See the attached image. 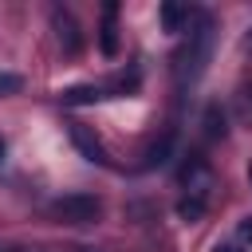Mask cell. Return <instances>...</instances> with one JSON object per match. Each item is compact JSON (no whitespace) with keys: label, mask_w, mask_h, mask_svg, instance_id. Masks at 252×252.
<instances>
[{"label":"cell","mask_w":252,"mask_h":252,"mask_svg":"<svg viewBox=\"0 0 252 252\" xmlns=\"http://www.w3.org/2000/svg\"><path fill=\"white\" fill-rule=\"evenodd\" d=\"M185 32H189V35H185L181 51L173 55V79H177V87H189V83L201 79L209 55H213V16L197 12Z\"/></svg>","instance_id":"cell-1"},{"label":"cell","mask_w":252,"mask_h":252,"mask_svg":"<svg viewBox=\"0 0 252 252\" xmlns=\"http://www.w3.org/2000/svg\"><path fill=\"white\" fill-rule=\"evenodd\" d=\"M47 213H51V220H59V224H94V220L102 217V201L91 197V193H67V197H59V201H51Z\"/></svg>","instance_id":"cell-2"},{"label":"cell","mask_w":252,"mask_h":252,"mask_svg":"<svg viewBox=\"0 0 252 252\" xmlns=\"http://www.w3.org/2000/svg\"><path fill=\"white\" fill-rule=\"evenodd\" d=\"M71 142H75V150H79L87 161H94V165H110V158H106V146L94 138V130H91L87 122H71Z\"/></svg>","instance_id":"cell-3"},{"label":"cell","mask_w":252,"mask_h":252,"mask_svg":"<svg viewBox=\"0 0 252 252\" xmlns=\"http://www.w3.org/2000/svg\"><path fill=\"white\" fill-rule=\"evenodd\" d=\"M51 28H55V35H59V47H63L67 55H79V47H83V35H79V24L71 20V12L55 8V12H51Z\"/></svg>","instance_id":"cell-4"},{"label":"cell","mask_w":252,"mask_h":252,"mask_svg":"<svg viewBox=\"0 0 252 252\" xmlns=\"http://www.w3.org/2000/svg\"><path fill=\"white\" fill-rule=\"evenodd\" d=\"M193 16H197V12L181 8V4H161V24H165V32H185V28L193 24Z\"/></svg>","instance_id":"cell-5"},{"label":"cell","mask_w":252,"mask_h":252,"mask_svg":"<svg viewBox=\"0 0 252 252\" xmlns=\"http://www.w3.org/2000/svg\"><path fill=\"white\" fill-rule=\"evenodd\" d=\"M169 154H173V134H161L150 150H146V158H142V169H154V165H165L169 161Z\"/></svg>","instance_id":"cell-6"},{"label":"cell","mask_w":252,"mask_h":252,"mask_svg":"<svg viewBox=\"0 0 252 252\" xmlns=\"http://www.w3.org/2000/svg\"><path fill=\"white\" fill-rule=\"evenodd\" d=\"M114 16H118V8H114V4H106V12H102V35H98L106 55H114V51H118V28H114Z\"/></svg>","instance_id":"cell-7"},{"label":"cell","mask_w":252,"mask_h":252,"mask_svg":"<svg viewBox=\"0 0 252 252\" xmlns=\"http://www.w3.org/2000/svg\"><path fill=\"white\" fill-rule=\"evenodd\" d=\"M220 134H224V114L217 106H209L205 110V138H220Z\"/></svg>","instance_id":"cell-8"},{"label":"cell","mask_w":252,"mask_h":252,"mask_svg":"<svg viewBox=\"0 0 252 252\" xmlns=\"http://www.w3.org/2000/svg\"><path fill=\"white\" fill-rule=\"evenodd\" d=\"M205 205H209V201H201V197H185V201L177 205V213H181L185 220H197V217L205 213Z\"/></svg>","instance_id":"cell-9"},{"label":"cell","mask_w":252,"mask_h":252,"mask_svg":"<svg viewBox=\"0 0 252 252\" xmlns=\"http://www.w3.org/2000/svg\"><path fill=\"white\" fill-rule=\"evenodd\" d=\"M20 87H24V79H20V75H12V71H0V98L16 94Z\"/></svg>","instance_id":"cell-10"},{"label":"cell","mask_w":252,"mask_h":252,"mask_svg":"<svg viewBox=\"0 0 252 252\" xmlns=\"http://www.w3.org/2000/svg\"><path fill=\"white\" fill-rule=\"evenodd\" d=\"M236 236H240V244H244V248H252V217H244V220L236 224Z\"/></svg>","instance_id":"cell-11"},{"label":"cell","mask_w":252,"mask_h":252,"mask_svg":"<svg viewBox=\"0 0 252 252\" xmlns=\"http://www.w3.org/2000/svg\"><path fill=\"white\" fill-rule=\"evenodd\" d=\"M244 110H248V118H252V87L244 91Z\"/></svg>","instance_id":"cell-12"},{"label":"cell","mask_w":252,"mask_h":252,"mask_svg":"<svg viewBox=\"0 0 252 252\" xmlns=\"http://www.w3.org/2000/svg\"><path fill=\"white\" fill-rule=\"evenodd\" d=\"M213 252H244V248H236V244H217Z\"/></svg>","instance_id":"cell-13"},{"label":"cell","mask_w":252,"mask_h":252,"mask_svg":"<svg viewBox=\"0 0 252 252\" xmlns=\"http://www.w3.org/2000/svg\"><path fill=\"white\" fill-rule=\"evenodd\" d=\"M71 252H94V248H83V244H75V248H71Z\"/></svg>","instance_id":"cell-14"},{"label":"cell","mask_w":252,"mask_h":252,"mask_svg":"<svg viewBox=\"0 0 252 252\" xmlns=\"http://www.w3.org/2000/svg\"><path fill=\"white\" fill-rule=\"evenodd\" d=\"M0 161H4V138H0Z\"/></svg>","instance_id":"cell-15"},{"label":"cell","mask_w":252,"mask_h":252,"mask_svg":"<svg viewBox=\"0 0 252 252\" xmlns=\"http://www.w3.org/2000/svg\"><path fill=\"white\" fill-rule=\"evenodd\" d=\"M248 181H252V165H248Z\"/></svg>","instance_id":"cell-16"},{"label":"cell","mask_w":252,"mask_h":252,"mask_svg":"<svg viewBox=\"0 0 252 252\" xmlns=\"http://www.w3.org/2000/svg\"><path fill=\"white\" fill-rule=\"evenodd\" d=\"M248 47H252V35H248Z\"/></svg>","instance_id":"cell-17"}]
</instances>
